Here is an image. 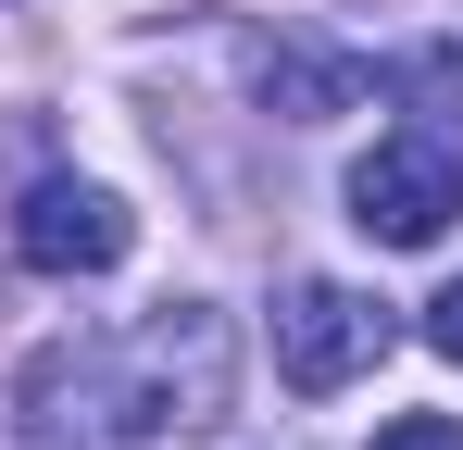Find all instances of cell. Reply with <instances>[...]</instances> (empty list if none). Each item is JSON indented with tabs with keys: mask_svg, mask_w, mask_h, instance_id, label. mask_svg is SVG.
<instances>
[{
	"mask_svg": "<svg viewBox=\"0 0 463 450\" xmlns=\"http://www.w3.org/2000/svg\"><path fill=\"white\" fill-rule=\"evenodd\" d=\"M388 338H401V313L364 300V288H338V276H301V288L276 300V375H288L301 400L364 388V375L388 363Z\"/></svg>",
	"mask_w": 463,
	"mask_h": 450,
	"instance_id": "2",
	"label": "cell"
},
{
	"mask_svg": "<svg viewBox=\"0 0 463 450\" xmlns=\"http://www.w3.org/2000/svg\"><path fill=\"white\" fill-rule=\"evenodd\" d=\"M463 213V163L451 138H376L364 163H351V225L364 238H388V250H439Z\"/></svg>",
	"mask_w": 463,
	"mask_h": 450,
	"instance_id": "4",
	"label": "cell"
},
{
	"mask_svg": "<svg viewBox=\"0 0 463 450\" xmlns=\"http://www.w3.org/2000/svg\"><path fill=\"white\" fill-rule=\"evenodd\" d=\"M113 375H126V413H138V438H213L238 400V325L213 300H163L138 338H113Z\"/></svg>",
	"mask_w": 463,
	"mask_h": 450,
	"instance_id": "1",
	"label": "cell"
},
{
	"mask_svg": "<svg viewBox=\"0 0 463 450\" xmlns=\"http://www.w3.org/2000/svg\"><path fill=\"white\" fill-rule=\"evenodd\" d=\"M25 450H151L138 413H126V375H113V338H51L25 363Z\"/></svg>",
	"mask_w": 463,
	"mask_h": 450,
	"instance_id": "3",
	"label": "cell"
},
{
	"mask_svg": "<svg viewBox=\"0 0 463 450\" xmlns=\"http://www.w3.org/2000/svg\"><path fill=\"white\" fill-rule=\"evenodd\" d=\"M126 201L113 188H88V175H38L25 188V213H13V250L38 263V276H113L126 263Z\"/></svg>",
	"mask_w": 463,
	"mask_h": 450,
	"instance_id": "5",
	"label": "cell"
},
{
	"mask_svg": "<svg viewBox=\"0 0 463 450\" xmlns=\"http://www.w3.org/2000/svg\"><path fill=\"white\" fill-rule=\"evenodd\" d=\"M376 450H463V413H401V426H376Z\"/></svg>",
	"mask_w": 463,
	"mask_h": 450,
	"instance_id": "7",
	"label": "cell"
},
{
	"mask_svg": "<svg viewBox=\"0 0 463 450\" xmlns=\"http://www.w3.org/2000/svg\"><path fill=\"white\" fill-rule=\"evenodd\" d=\"M426 351H439V363H463V288L426 300Z\"/></svg>",
	"mask_w": 463,
	"mask_h": 450,
	"instance_id": "8",
	"label": "cell"
},
{
	"mask_svg": "<svg viewBox=\"0 0 463 450\" xmlns=\"http://www.w3.org/2000/svg\"><path fill=\"white\" fill-rule=\"evenodd\" d=\"M263 100H288V126H313L326 100H351V75H338V63H301V51H276V63H263Z\"/></svg>",
	"mask_w": 463,
	"mask_h": 450,
	"instance_id": "6",
	"label": "cell"
}]
</instances>
